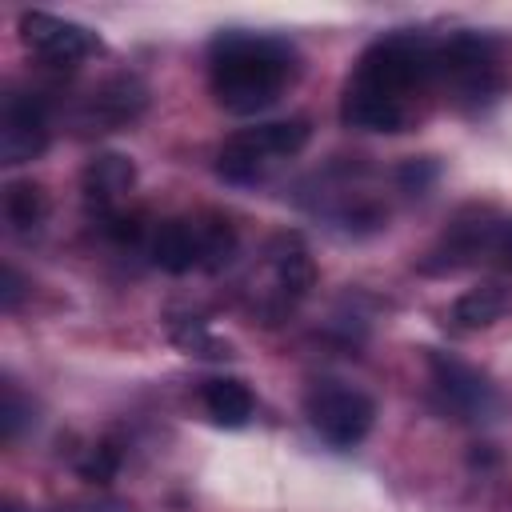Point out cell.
I'll use <instances>...</instances> for the list:
<instances>
[{
	"label": "cell",
	"mask_w": 512,
	"mask_h": 512,
	"mask_svg": "<svg viewBox=\"0 0 512 512\" xmlns=\"http://www.w3.org/2000/svg\"><path fill=\"white\" fill-rule=\"evenodd\" d=\"M116 468H120V452H116L112 444H92V448H84V456L76 460V472H80L84 480H92V484L112 480Z\"/></svg>",
	"instance_id": "cell-21"
},
{
	"label": "cell",
	"mask_w": 512,
	"mask_h": 512,
	"mask_svg": "<svg viewBox=\"0 0 512 512\" xmlns=\"http://www.w3.org/2000/svg\"><path fill=\"white\" fill-rule=\"evenodd\" d=\"M268 164L280 160V156H296L304 144H308V120H272V124H260V128H248L240 132Z\"/></svg>",
	"instance_id": "cell-15"
},
{
	"label": "cell",
	"mask_w": 512,
	"mask_h": 512,
	"mask_svg": "<svg viewBox=\"0 0 512 512\" xmlns=\"http://www.w3.org/2000/svg\"><path fill=\"white\" fill-rule=\"evenodd\" d=\"M432 76H440V44L424 32H392L376 40L356 64L360 84H372L396 100H404L412 88H424Z\"/></svg>",
	"instance_id": "cell-2"
},
{
	"label": "cell",
	"mask_w": 512,
	"mask_h": 512,
	"mask_svg": "<svg viewBox=\"0 0 512 512\" xmlns=\"http://www.w3.org/2000/svg\"><path fill=\"white\" fill-rule=\"evenodd\" d=\"M264 168H268V160H264L244 136H232V140L220 148V156H216V172H220L224 180H236V184L256 180Z\"/></svg>",
	"instance_id": "cell-19"
},
{
	"label": "cell",
	"mask_w": 512,
	"mask_h": 512,
	"mask_svg": "<svg viewBox=\"0 0 512 512\" xmlns=\"http://www.w3.org/2000/svg\"><path fill=\"white\" fill-rule=\"evenodd\" d=\"M496 232H500V220H492L488 212H464L456 224H448L440 244L420 260V272H456L472 264L476 256L496 248Z\"/></svg>",
	"instance_id": "cell-7"
},
{
	"label": "cell",
	"mask_w": 512,
	"mask_h": 512,
	"mask_svg": "<svg viewBox=\"0 0 512 512\" xmlns=\"http://www.w3.org/2000/svg\"><path fill=\"white\" fill-rule=\"evenodd\" d=\"M376 420V404L372 396H364L360 388L348 384H320L308 396V424L316 428L320 440H328L332 448H352L372 432Z\"/></svg>",
	"instance_id": "cell-3"
},
{
	"label": "cell",
	"mask_w": 512,
	"mask_h": 512,
	"mask_svg": "<svg viewBox=\"0 0 512 512\" xmlns=\"http://www.w3.org/2000/svg\"><path fill=\"white\" fill-rule=\"evenodd\" d=\"M20 36L28 48H36L52 64H76L100 52V36L76 20L52 16V12H24L20 16Z\"/></svg>",
	"instance_id": "cell-5"
},
{
	"label": "cell",
	"mask_w": 512,
	"mask_h": 512,
	"mask_svg": "<svg viewBox=\"0 0 512 512\" xmlns=\"http://www.w3.org/2000/svg\"><path fill=\"white\" fill-rule=\"evenodd\" d=\"M152 264L172 272V276H184L192 268H200V236H196V224L192 220H164L152 236Z\"/></svg>",
	"instance_id": "cell-13"
},
{
	"label": "cell",
	"mask_w": 512,
	"mask_h": 512,
	"mask_svg": "<svg viewBox=\"0 0 512 512\" xmlns=\"http://www.w3.org/2000/svg\"><path fill=\"white\" fill-rule=\"evenodd\" d=\"M80 184H84V200L108 216V212H116V204L132 192V184H136V164H132L128 156H120V152H100V156L88 160Z\"/></svg>",
	"instance_id": "cell-11"
},
{
	"label": "cell",
	"mask_w": 512,
	"mask_h": 512,
	"mask_svg": "<svg viewBox=\"0 0 512 512\" xmlns=\"http://www.w3.org/2000/svg\"><path fill=\"white\" fill-rule=\"evenodd\" d=\"M148 104V88L136 76H112L104 80L80 108V128L88 132H112L132 124Z\"/></svg>",
	"instance_id": "cell-9"
},
{
	"label": "cell",
	"mask_w": 512,
	"mask_h": 512,
	"mask_svg": "<svg viewBox=\"0 0 512 512\" xmlns=\"http://www.w3.org/2000/svg\"><path fill=\"white\" fill-rule=\"evenodd\" d=\"M296 68V52L280 36L220 32L212 40V96L232 116H252L276 104Z\"/></svg>",
	"instance_id": "cell-1"
},
{
	"label": "cell",
	"mask_w": 512,
	"mask_h": 512,
	"mask_svg": "<svg viewBox=\"0 0 512 512\" xmlns=\"http://www.w3.org/2000/svg\"><path fill=\"white\" fill-rule=\"evenodd\" d=\"M204 408L220 428H244L252 420V392L244 380H208L204 384Z\"/></svg>",
	"instance_id": "cell-14"
},
{
	"label": "cell",
	"mask_w": 512,
	"mask_h": 512,
	"mask_svg": "<svg viewBox=\"0 0 512 512\" xmlns=\"http://www.w3.org/2000/svg\"><path fill=\"white\" fill-rule=\"evenodd\" d=\"M428 368H432V380L444 392V400L456 412H464L468 420H480V416H492L496 412V404H500L496 400V388L472 364H464V360H456L448 352H428Z\"/></svg>",
	"instance_id": "cell-8"
},
{
	"label": "cell",
	"mask_w": 512,
	"mask_h": 512,
	"mask_svg": "<svg viewBox=\"0 0 512 512\" xmlns=\"http://www.w3.org/2000/svg\"><path fill=\"white\" fill-rule=\"evenodd\" d=\"M196 236H200V268L204 272H220L232 264L236 256V228L224 220V216H208L196 224Z\"/></svg>",
	"instance_id": "cell-17"
},
{
	"label": "cell",
	"mask_w": 512,
	"mask_h": 512,
	"mask_svg": "<svg viewBox=\"0 0 512 512\" xmlns=\"http://www.w3.org/2000/svg\"><path fill=\"white\" fill-rule=\"evenodd\" d=\"M272 264H276V280H280L284 296H304L312 288V280H316L312 256L296 240H284V248L272 256Z\"/></svg>",
	"instance_id": "cell-18"
},
{
	"label": "cell",
	"mask_w": 512,
	"mask_h": 512,
	"mask_svg": "<svg viewBox=\"0 0 512 512\" xmlns=\"http://www.w3.org/2000/svg\"><path fill=\"white\" fill-rule=\"evenodd\" d=\"M172 340L192 356H212V360H220V356H228V344H220L200 320H172Z\"/></svg>",
	"instance_id": "cell-20"
},
{
	"label": "cell",
	"mask_w": 512,
	"mask_h": 512,
	"mask_svg": "<svg viewBox=\"0 0 512 512\" xmlns=\"http://www.w3.org/2000/svg\"><path fill=\"white\" fill-rule=\"evenodd\" d=\"M28 420H32V408L24 404V396L16 392V384L4 380V404H0V432H4V440H16Z\"/></svg>",
	"instance_id": "cell-22"
},
{
	"label": "cell",
	"mask_w": 512,
	"mask_h": 512,
	"mask_svg": "<svg viewBox=\"0 0 512 512\" xmlns=\"http://www.w3.org/2000/svg\"><path fill=\"white\" fill-rule=\"evenodd\" d=\"M504 256V264H512V220H500V232H496V248Z\"/></svg>",
	"instance_id": "cell-24"
},
{
	"label": "cell",
	"mask_w": 512,
	"mask_h": 512,
	"mask_svg": "<svg viewBox=\"0 0 512 512\" xmlns=\"http://www.w3.org/2000/svg\"><path fill=\"white\" fill-rule=\"evenodd\" d=\"M440 76L452 80L464 96L480 100L500 88V68H496V44L480 32H456L452 40L440 44Z\"/></svg>",
	"instance_id": "cell-4"
},
{
	"label": "cell",
	"mask_w": 512,
	"mask_h": 512,
	"mask_svg": "<svg viewBox=\"0 0 512 512\" xmlns=\"http://www.w3.org/2000/svg\"><path fill=\"white\" fill-rule=\"evenodd\" d=\"M508 312H512V288H504V284H492V280H488V284L468 288V292L452 304L448 324H452L456 332H480V328L500 324Z\"/></svg>",
	"instance_id": "cell-12"
},
{
	"label": "cell",
	"mask_w": 512,
	"mask_h": 512,
	"mask_svg": "<svg viewBox=\"0 0 512 512\" xmlns=\"http://www.w3.org/2000/svg\"><path fill=\"white\" fill-rule=\"evenodd\" d=\"M20 296H24V280H20V272L12 264H4V276H0V308L12 312L20 304Z\"/></svg>",
	"instance_id": "cell-23"
},
{
	"label": "cell",
	"mask_w": 512,
	"mask_h": 512,
	"mask_svg": "<svg viewBox=\"0 0 512 512\" xmlns=\"http://www.w3.org/2000/svg\"><path fill=\"white\" fill-rule=\"evenodd\" d=\"M44 148H48V120H44L40 100L12 92L0 112V164H8V168L28 164Z\"/></svg>",
	"instance_id": "cell-6"
},
{
	"label": "cell",
	"mask_w": 512,
	"mask_h": 512,
	"mask_svg": "<svg viewBox=\"0 0 512 512\" xmlns=\"http://www.w3.org/2000/svg\"><path fill=\"white\" fill-rule=\"evenodd\" d=\"M48 212V196L32 180H12L4 188V220L12 232H32Z\"/></svg>",
	"instance_id": "cell-16"
},
{
	"label": "cell",
	"mask_w": 512,
	"mask_h": 512,
	"mask_svg": "<svg viewBox=\"0 0 512 512\" xmlns=\"http://www.w3.org/2000/svg\"><path fill=\"white\" fill-rule=\"evenodd\" d=\"M340 120H344V128H356V132H400L408 112H404V100H396L372 84H360L352 76L340 96Z\"/></svg>",
	"instance_id": "cell-10"
}]
</instances>
